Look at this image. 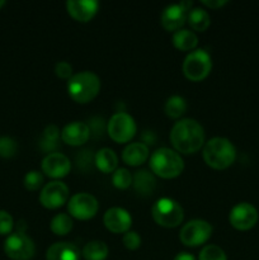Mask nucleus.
I'll return each mask as SVG.
<instances>
[{
    "label": "nucleus",
    "instance_id": "1",
    "mask_svg": "<svg viewBox=\"0 0 259 260\" xmlns=\"http://www.w3.org/2000/svg\"><path fill=\"white\" fill-rule=\"evenodd\" d=\"M170 141L177 151L193 154L205 144V129L196 119H180L170 131Z\"/></svg>",
    "mask_w": 259,
    "mask_h": 260
},
{
    "label": "nucleus",
    "instance_id": "2",
    "mask_svg": "<svg viewBox=\"0 0 259 260\" xmlns=\"http://www.w3.org/2000/svg\"><path fill=\"white\" fill-rule=\"evenodd\" d=\"M203 159L208 167L222 170L230 167L236 159V149L230 140L213 137L203 147Z\"/></svg>",
    "mask_w": 259,
    "mask_h": 260
},
{
    "label": "nucleus",
    "instance_id": "3",
    "mask_svg": "<svg viewBox=\"0 0 259 260\" xmlns=\"http://www.w3.org/2000/svg\"><path fill=\"white\" fill-rule=\"evenodd\" d=\"M101 79L91 71H81L71 76L68 81V91L78 103H88L98 95Z\"/></svg>",
    "mask_w": 259,
    "mask_h": 260
},
{
    "label": "nucleus",
    "instance_id": "4",
    "mask_svg": "<svg viewBox=\"0 0 259 260\" xmlns=\"http://www.w3.org/2000/svg\"><path fill=\"white\" fill-rule=\"evenodd\" d=\"M149 164L152 173L165 179L178 177L184 169L182 156L175 150L168 147H161L152 152Z\"/></svg>",
    "mask_w": 259,
    "mask_h": 260
},
{
    "label": "nucleus",
    "instance_id": "5",
    "mask_svg": "<svg viewBox=\"0 0 259 260\" xmlns=\"http://www.w3.org/2000/svg\"><path fill=\"white\" fill-rule=\"evenodd\" d=\"M151 215L157 225L164 226V228H175L182 223L184 211L177 201L163 197L154 203L151 208Z\"/></svg>",
    "mask_w": 259,
    "mask_h": 260
},
{
    "label": "nucleus",
    "instance_id": "6",
    "mask_svg": "<svg viewBox=\"0 0 259 260\" xmlns=\"http://www.w3.org/2000/svg\"><path fill=\"white\" fill-rule=\"evenodd\" d=\"M212 60L210 53L203 48L190 51L183 61V73L189 80L200 81L210 74Z\"/></svg>",
    "mask_w": 259,
    "mask_h": 260
},
{
    "label": "nucleus",
    "instance_id": "7",
    "mask_svg": "<svg viewBox=\"0 0 259 260\" xmlns=\"http://www.w3.org/2000/svg\"><path fill=\"white\" fill-rule=\"evenodd\" d=\"M136 122H135L134 117L124 112L114 113L109 118L108 126H107L111 139L119 144L128 142L136 134Z\"/></svg>",
    "mask_w": 259,
    "mask_h": 260
},
{
    "label": "nucleus",
    "instance_id": "8",
    "mask_svg": "<svg viewBox=\"0 0 259 260\" xmlns=\"http://www.w3.org/2000/svg\"><path fill=\"white\" fill-rule=\"evenodd\" d=\"M4 251L13 260H29L35 255L36 246L32 239L22 231L10 234L4 243Z\"/></svg>",
    "mask_w": 259,
    "mask_h": 260
},
{
    "label": "nucleus",
    "instance_id": "9",
    "mask_svg": "<svg viewBox=\"0 0 259 260\" xmlns=\"http://www.w3.org/2000/svg\"><path fill=\"white\" fill-rule=\"evenodd\" d=\"M212 235V226L205 220H192L185 223L179 233V239L184 245L198 246L205 244Z\"/></svg>",
    "mask_w": 259,
    "mask_h": 260
},
{
    "label": "nucleus",
    "instance_id": "10",
    "mask_svg": "<svg viewBox=\"0 0 259 260\" xmlns=\"http://www.w3.org/2000/svg\"><path fill=\"white\" fill-rule=\"evenodd\" d=\"M99 203L96 198L90 193L81 192L73 196L69 200L68 211L70 216L78 220H89L98 212Z\"/></svg>",
    "mask_w": 259,
    "mask_h": 260
},
{
    "label": "nucleus",
    "instance_id": "11",
    "mask_svg": "<svg viewBox=\"0 0 259 260\" xmlns=\"http://www.w3.org/2000/svg\"><path fill=\"white\" fill-rule=\"evenodd\" d=\"M258 217V211L253 205L248 202H240L231 208L229 221L236 230L246 231L255 226Z\"/></svg>",
    "mask_w": 259,
    "mask_h": 260
},
{
    "label": "nucleus",
    "instance_id": "12",
    "mask_svg": "<svg viewBox=\"0 0 259 260\" xmlns=\"http://www.w3.org/2000/svg\"><path fill=\"white\" fill-rule=\"evenodd\" d=\"M69 198L68 185L60 180H52L45 184L40 193V202L43 207L55 210L66 203Z\"/></svg>",
    "mask_w": 259,
    "mask_h": 260
},
{
    "label": "nucleus",
    "instance_id": "13",
    "mask_svg": "<svg viewBox=\"0 0 259 260\" xmlns=\"http://www.w3.org/2000/svg\"><path fill=\"white\" fill-rule=\"evenodd\" d=\"M190 7H192V2H180L164 8L160 15V22L163 27L167 30H175V32L180 29V27L185 23Z\"/></svg>",
    "mask_w": 259,
    "mask_h": 260
},
{
    "label": "nucleus",
    "instance_id": "14",
    "mask_svg": "<svg viewBox=\"0 0 259 260\" xmlns=\"http://www.w3.org/2000/svg\"><path fill=\"white\" fill-rule=\"evenodd\" d=\"M106 228L113 234H124L130 231L132 225V217L124 208L112 207L106 211L103 217Z\"/></svg>",
    "mask_w": 259,
    "mask_h": 260
},
{
    "label": "nucleus",
    "instance_id": "15",
    "mask_svg": "<svg viewBox=\"0 0 259 260\" xmlns=\"http://www.w3.org/2000/svg\"><path fill=\"white\" fill-rule=\"evenodd\" d=\"M71 162L66 155L61 152H51L42 160V170L51 178H62L69 174Z\"/></svg>",
    "mask_w": 259,
    "mask_h": 260
},
{
    "label": "nucleus",
    "instance_id": "16",
    "mask_svg": "<svg viewBox=\"0 0 259 260\" xmlns=\"http://www.w3.org/2000/svg\"><path fill=\"white\" fill-rule=\"evenodd\" d=\"M90 136V129L89 126L84 122L74 121L66 124L61 131V139L65 144L71 146H79L88 141Z\"/></svg>",
    "mask_w": 259,
    "mask_h": 260
},
{
    "label": "nucleus",
    "instance_id": "17",
    "mask_svg": "<svg viewBox=\"0 0 259 260\" xmlns=\"http://www.w3.org/2000/svg\"><path fill=\"white\" fill-rule=\"evenodd\" d=\"M98 7L96 0H69L66 3L69 14L79 22H89L95 15Z\"/></svg>",
    "mask_w": 259,
    "mask_h": 260
},
{
    "label": "nucleus",
    "instance_id": "18",
    "mask_svg": "<svg viewBox=\"0 0 259 260\" xmlns=\"http://www.w3.org/2000/svg\"><path fill=\"white\" fill-rule=\"evenodd\" d=\"M47 260H80V251L78 246L68 241L55 243L46 253Z\"/></svg>",
    "mask_w": 259,
    "mask_h": 260
},
{
    "label": "nucleus",
    "instance_id": "19",
    "mask_svg": "<svg viewBox=\"0 0 259 260\" xmlns=\"http://www.w3.org/2000/svg\"><path fill=\"white\" fill-rule=\"evenodd\" d=\"M149 157V149L142 142H132L127 145L122 151V159L127 165L137 167L145 162Z\"/></svg>",
    "mask_w": 259,
    "mask_h": 260
},
{
    "label": "nucleus",
    "instance_id": "20",
    "mask_svg": "<svg viewBox=\"0 0 259 260\" xmlns=\"http://www.w3.org/2000/svg\"><path fill=\"white\" fill-rule=\"evenodd\" d=\"M96 168L103 173H113L118 165V157L116 152L108 147H103L99 150L94 157Z\"/></svg>",
    "mask_w": 259,
    "mask_h": 260
},
{
    "label": "nucleus",
    "instance_id": "21",
    "mask_svg": "<svg viewBox=\"0 0 259 260\" xmlns=\"http://www.w3.org/2000/svg\"><path fill=\"white\" fill-rule=\"evenodd\" d=\"M155 185H156V180H155L154 175L147 170H139L134 175V187L140 194H151L155 189Z\"/></svg>",
    "mask_w": 259,
    "mask_h": 260
},
{
    "label": "nucleus",
    "instance_id": "22",
    "mask_svg": "<svg viewBox=\"0 0 259 260\" xmlns=\"http://www.w3.org/2000/svg\"><path fill=\"white\" fill-rule=\"evenodd\" d=\"M198 37L193 30L189 29H178L173 35V45L180 51H190L197 46Z\"/></svg>",
    "mask_w": 259,
    "mask_h": 260
},
{
    "label": "nucleus",
    "instance_id": "23",
    "mask_svg": "<svg viewBox=\"0 0 259 260\" xmlns=\"http://www.w3.org/2000/svg\"><path fill=\"white\" fill-rule=\"evenodd\" d=\"M187 19L190 28L198 30V32H203L211 24L210 14L205 9H202V8H193L192 10H189Z\"/></svg>",
    "mask_w": 259,
    "mask_h": 260
},
{
    "label": "nucleus",
    "instance_id": "24",
    "mask_svg": "<svg viewBox=\"0 0 259 260\" xmlns=\"http://www.w3.org/2000/svg\"><path fill=\"white\" fill-rule=\"evenodd\" d=\"M108 246L102 240H91L83 248V256L86 260H104L108 256Z\"/></svg>",
    "mask_w": 259,
    "mask_h": 260
},
{
    "label": "nucleus",
    "instance_id": "25",
    "mask_svg": "<svg viewBox=\"0 0 259 260\" xmlns=\"http://www.w3.org/2000/svg\"><path fill=\"white\" fill-rule=\"evenodd\" d=\"M165 113L170 118H179L187 111V102L180 95H172L165 102Z\"/></svg>",
    "mask_w": 259,
    "mask_h": 260
},
{
    "label": "nucleus",
    "instance_id": "26",
    "mask_svg": "<svg viewBox=\"0 0 259 260\" xmlns=\"http://www.w3.org/2000/svg\"><path fill=\"white\" fill-rule=\"evenodd\" d=\"M71 229H73V218L68 213H57L51 220V230L56 235H66L70 233Z\"/></svg>",
    "mask_w": 259,
    "mask_h": 260
},
{
    "label": "nucleus",
    "instance_id": "27",
    "mask_svg": "<svg viewBox=\"0 0 259 260\" xmlns=\"http://www.w3.org/2000/svg\"><path fill=\"white\" fill-rule=\"evenodd\" d=\"M132 175L130 173V170L124 169V168H119V169H116L113 172V175H112V183L116 188H119V189H126L130 185L132 184Z\"/></svg>",
    "mask_w": 259,
    "mask_h": 260
},
{
    "label": "nucleus",
    "instance_id": "28",
    "mask_svg": "<svg viewBox=\"0 0 259 260\" xmlns=\"http://www.w3.org/2000/svg\"><path fill=\"white\" fill-rule=\"evenodd\" d=\"M198 260H228V256L220 246L206 245L201 250Z\"/></svg>",
    "mask_w": 259,
    "mask_h": 260
},
{
    "label": "nucleus",
    "instance_id": "29",
    "mask_svg": "<svg viewBox=\"0 0 259 260\" xmlns=\"http://www.w3.org/2000/svg\"><path fill=\"white\" fill-rule=\"evenodd\" d=\"M43 175L37 170H30L24 177V187L29 190H36L42 187Z\"/></svg>",
    "mask_w": 259,
    "mask_h": 260
},
{
    "label": "nucleus",
    "instance_id": "30",
    "mask_svg": "<svg viewBox=\"0 0 259 260\" xmlns=\"http://www.w3.org/2000/svg\"><path fill=\"white\" fill-rule=\"evenodd\" d=\"M17 152V144L10 137H0V156L10 157Z\"/></svg>",
    "mask_w": 259,
    "mask_h": 260
},
{
    "label": "nucleus",
    "instance_id": "31",
    "mask_svg": "<svg viewBox=\"0 0 259 260\" xmlns=\"http://www.w3.org/2000/svg\"><path fill=\"white\" fill-rule=\"evenodd\" d=\"M122 241H123V245L127 249H130V250H136L141 245V238H140V235L136 231H127V233H124Z\"/></svg>",
    "mask_w": 259,
    "mask_h": 260
},
{
    "label": "nucleus",
    "instance_id": "32",
    "mask_svg": "<svg viewBox=\"0 0 259 260\" xmlns=\"http://www.w3.org/2000/svg\"><path fill=\"white\" fill-rule=\"evenodd\" d=\"M13 217L7 211L0 210V235H8L13 230Z\"/></svg>",
    "mask_w": 259,
    "mask_h": 260
},
{
    "label": "nucleus",
    "instance_id": "33",
    "mask_svg": "<svg viewBox=\"0 0 259 260\" xmlns=\"http://www.w3.org/2000/svg\"><path fill=\"white\" fill-rule=\"evenodd\" d=\"M55 73L61 79H70L73 76V66L68 61H58L55 65Z\"/></svg>",
    "mask_w": 259,
    "mask_h": 260
},
{
    "label": "nucleus",
    "instance_id": "34",
    "mask_svg": "<svg viewBox=\"0 0 259 260\" xmlns=\"http://www.w3.org/2000/svg\"><path fill=\"white\" fill-rule=\"evenodd\" d=\"M58 128L56 126H53V124H50L48 127H46L45 129V136H46V140L47 141H56L58 137Z\"/></svg>",
    "mask_w": 259,
    "mask_h": 260
},
{
    "label": "nucleus",
    "instance_id": "35",
    "mask_svg": "<svg viewBox=\"0 0 259 260\" xmlns=\"http://www.w3.org/2000/svg\"><path fill=\"white\" fill-rule=\"evenodd\" d=\"M202 3L206 7H210L212 8V9H217V8L225 5L228 2H226V0H203Z\"/></svg>",
    "mask_w": 259,
    "mask_h": 260
},
{
    "label": "nucleus",
    "instance_id": "36",
    "mask_svg": "<svg viewBox=\"0 0 259 260\" xmlns=\"http://www.w3.org/2000/svg\"><path fill=\"white\" fill-rule=\"evenodd\" d=\"M173 260H196L195 256L192 255V254L189 253H185V251H183V253H179L177 256H175Z\"/></svg>",
    "mask_w": 259,
    "mask_h": 260
},
{
    "label": "nucleus",
    "instance_id": "37",
    "mask_svg": "<svg viewBox=\"0 0 259 260\" xmlns=\"http://www.w3.org/2000/svg\"><path fill=\"white\" fill-rule=\"evenodd\" d=\"M4 4H5V2H4V0H0V8H2L3 5H4Z\"/></svg>",
    "mask_w": 259,
    "mask_h": 260
}]
</instances>
